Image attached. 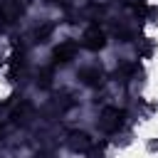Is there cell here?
Returning a JSON list of instances; mask_svg holds the SVG:
<instances>
[{"mask_svg": "<svg viewBox=\"0 0 158 158\" xmlns=\"http://www.w3.org/2000/svg\"><path fill=\"white\" fill-rule=\"evenodd\" d=\"M86 49H91V52H96V49H101L104 44H106V35L99 30V27H89L86 32H84V42H81Z\"/></svg>", "mask_w": 158, "mask_h": 158, "instance_id": "obj_1", "label": "cell"}, {"mask_svg": "<svg viewBox=\"0 0 158 158\" xmlns=\"http://www.w3.org/2000/svg\"><path fill=\"white\" fill-rule=\"evenodd\" d=\"M123 123V111L118 109H106L101 116V128L104 131H118V126Z\"/></svg>", "mask_w": 158, "mask_h": 158, "instance_id": "obj_2", "label": "cell"}, {"mask_svg": "<svg viewBox=\"0 0 158 158\" xmlns=\"http://www.w3.org/2000/svg\"><path fill=\"white\" fill-rule=\"evenodd\" d=\"M77 49H79V44L77 42H72V40H67V42H62L57 49H54V62H69L74 54H77Z\"/></svg>", "mask_w": 158, "mask_h": 158, "instance_id": "obj_3", "label": "cell"}, {"mask_svg": "<svg viewBox=\"0 0 158 158\" xmlns=\"http://www.w3.org/2000/svg\"><path fill=\"white\" fill-rule=\"evenodd\" d=\"M81 79H84V84L96 86V84L101 81V72H99V69H84V72H81Z\"/></svg>", "mask_w": 158, "mask_h": 158, "instance_id": "obj_4", "label": "cell"}, {"mask_svg": "<svg viewBox=\"0 0 158 158\" xmlns=\"http://www.w3.org/2000/svg\"><path fill=\"white\" fill-rule=\"evenodd\" d=\"M86 146H89V136L81 131H74L72 133V148L77 151V148H86Z\"/></svg>", "mask_w": 158, "mask_h": 158, "instance_id": "obj_5", "label": "cell"}]
</instances>
